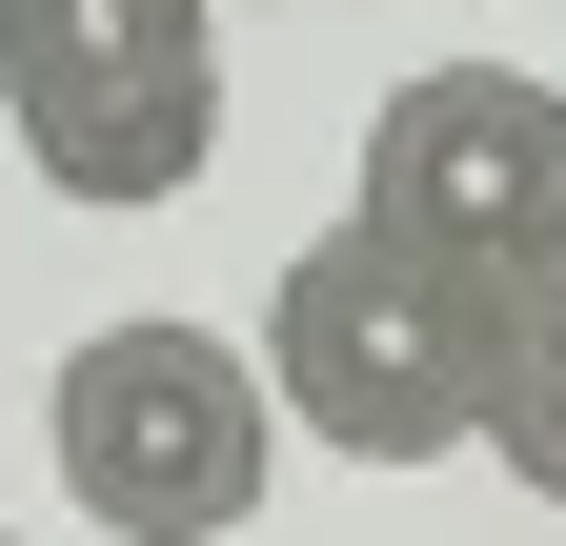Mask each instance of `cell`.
Here are the masks:
<instances>
[{"mask_svg": "<svg viewBox=\"0 0 566 546\" xmlns=\"http://www.w3.org/2000/svg\"><path fill=\"white\" fill-rule=\"evenodd\" d=\"M41 445H61V486H82L102 546H223L283 486V405H263V365L223 324H102L61 365Z\"/></svg>", "mask_w": 566, "mask_h": 546, "instance_id": "2", "label": "cell"}, {"mask_svg": "<svg viewBox=\"0 0 566 546\" xmlns=\"http://www.w3.org/2000/svg\"><path fill=\"white\" fill-rule=\"evenodd\" d=\"M0 546H21V526H0Z\"/></svg>", "mask_w": 566, "mask_h": 546, "instance_id": "7", "label": "cell"}, {"mask_svg": "<svg viewBox=\"0 0 566 546\" xmlns=\"http://www.w3.org/2000/svg\"><path fill=\"white\" fill-rule=\"evenodd\" d=\"M344 202H365L385 243H424V263L485 284L506 243L566 223V82H526V61H424V82H385Z\"/></svg>", "mask_w": 566, "mask_h": 546, "instance_id": "4", "label": "cell"}, {"mask_svg": "<svg viewBox=\"0 0 566 546\" xmlns=\"http://www.w3.org/2000/svg\"><path fill=\"white\" fill-rule=\"evenodd\" d=\"M263 405L304 445H344V465H446L465 445V405H485V284L465 263H424V243H385L365 202L263 284Z\"/></svg>", "mask_w": 566, "mask_h": 546, "instance_id": "1", "label": "cell"}, {"mask_svg": "<svg viewBox=\"0 0 566 546\" xmlns=\"http://www.w3.org/2000/svg\"><path fill=\"white\" fill-rule=\"evenodd\" d=\"M465 445H566V223L485 263V405H465Z\"/></svg>", "mask_w": 566, "mask_h": 546, "instance_id": "5", "label": "cell"}, {"mask_svg": "<svg viewBox=\"0 0 566 546\" xmlns=\"http://www.w3.org/2000/svg\"><path fill=\"white\" fill-rule=\"evenodd\" d=\"M526 506H546V526H566V445H526Z\"/></svg>", "mask_w": 566, "mask_h": 546, "instance_id": "6", "label": "cell"}, {"mask_svg": "<svg viewBox=\"0 0 566 546\" xmlns=\"http://www.w3.org/2000/svg\"><path fill=\"white\" fill-rule=\"evenodd\" d=\"M0 122L61 202H182L223 162V0H0Z\"/></svg>", "mask_w": 566, "mask_h": 546, "instance_id": "3", "label": "cell"}]
</instances>
